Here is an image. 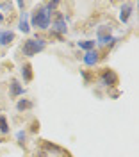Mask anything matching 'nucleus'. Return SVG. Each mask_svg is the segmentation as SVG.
<instances>
[{
    "mask_svg": "<svg viewBox=\"0 0 139 157\" xmlns=\"http://www.w3.org/2000/svg\"><path fill=\"white\" fill-rule=\"evenodd\" d=\"M30 21H32V27H38V29H48L50 21H52V13H50L45 6L43 7H36L30 14Z\"/></svg>",
    "mask_w": 139,
    "mask_h": 157,
    "instance_id": "1",
    "label": "nucleus"
},
{
    "mask_svg": "<svg viewBox=\"0 0 139 157\" xmlns=\"http://www.w3.org/2000/svg\"><path fill=\"white\" fill-rule=\"evenodd\" d=\"M45 39L43 38H30L27 39L25 43H23V56L25 57H32V56H36V54H39L45 50Z\"/></svg>",
    "mask_w": 139,
    "mask_h": 157,
    "instance_id": "2",
    "label": "nucleus"
},
{
    "mask_svg": "<svg viewBox=\"0 0 139 157\" xmlns=\"http://www.w3.org/2000/svg\"><path fill=\"white\" fill-rule=\"evenodd\" d=\"M118 39L111 36V25H102L98 29V43L100 45H114Z\"/></svg>",
    "mask_w": 139,
    "mask_h": 157,
    "instance_id": "3",
    "label": "nucleus"
},
{
    "mask_svg": "<svg viewBox=\"0 0 139 157\" xmlns=\"http://www.w3.org/2000/svg\"><path fill=\"white\" fill-rule=\"evenodd\" d=\"M52 32H54L55 36H61V34H66V32H68L66 20L62 18V14H61V13H57V18H55V21L52 23Z\"/></svg>",
    "mask_w": 139,
    "mask_h": 157,
    "instance_id": "4",
    "label": "nucleus"
},
{
    "mask_svg": "<svg viewBox=\"0 0 139 157\" xmlns=\"http://www.w3.org/2000/svg\"><path fill=\"white\" fill-rule=\"evenodd\" d=\"M118 75L112 71V70L105 68L103 71H102V84L103 86H109V88H114V86H118Z\"/></svg>",
    "mask_w": 139,
    "mask_h": 157,
    "instance_id": "5",
    "label": "nucleus"
},
{
    "mask_svg": "<svg viewBox=\"0 0 139 157\" xmlns=\"http://www.w3.org/2000/svg\"><path fill=\"white\" fill-rule=\"evenodd\" d=\"M14 41V32L13 30H0V47H7Z\"/></svg>",
    "mask_w": 139,
    "mask_h": 157,
    "instance_id": "6",
    "label": "nucleus"
},
{
    "mask_svg": "<svg viewBox=\"0 0 139 157\" xmlns=\"http://www.w3.org/2000/svg\"><path fill=\"white\" fill-rule=\"evenodd\" d=\"M98 52L96 50H89V52H86V56L82 57L84 61V64H88V66H95L96 63H98Z\"/></svg>",
    "mask_w": 139,
    "mask_h": 157,
    "instance_id": "7",
    "label": "nucleus"
},
{
    "mask_svg": "<svg viewBox=\"0 0 139 157\" xmlns=\"http://www.w3.org/2000/svg\"><path fill=\"white\" fill-rule=\"evenodd\" d=\"M11 89H9V95L13 98H16V97H20V95H23V86H21L20 82H18V80H16V78H13V80H11Z\"/></svg>",
    "mask_w": 139,
    "mask_h": 157,
    "instance_id": "8",
    "label": "nucleus"
},
{
    "mask_svg": "<svg viewBox=\"0 0 139 157\" xmlns=\"http://www.w3.org/2000/svg\"><path fill=\"white\" fill-rule=\"evenodd\" d=\"M132 11H134V6L132 4H125L123 7H121V11H119V20L123 21V23H127L130 18V14H132Z\"/></svg>",
    "mask_w": 139,
    "mask_h": 157,
    "instance_id": "9",
    "label": "nucleus"
},
{
    "mask_svg": "<svg viewBox=\"0 0 139 157\" xmlns=\"http://www.w3.org/2000/svg\"><path fill=\"white\" fill-rule=\"evenodd\" d=\"M21 75H23V80H25V82H30V80H32L34 75H32V66H30L29 63H25V64L21 66Z\"/></svg>",
    "mask_w": 139,
    "mask_h": 157,
    "instance_id": "10",
    "label": "nucleus"
},
{
    "mask_svg": "<svg viewBox=\"0 0 139 157\" xmlns=\"http://www.w3.org/2000/svg\"><path fill=\"white\" fill-rule=\"evenodd\" d=\"M79 47L86 52H89V50H95V41L93 39H84V41H79Z\"/></svg>",
    "mask_w": 139,
    "mask_h": 157,
    "instance_id": "11",
    "label": "nucleus"
},
{
    "mask_svg": "<svg viewBox=\"0 0 139 157\" xmlns=\"http://www.w3.org/2000/svg\"><path fill=\"white\" fill-rule=\"evenodd\" d=\"M18 29H20L21 32H25V34H27V32H30V27H29V21H27V14H25V13L21 14V20H20Z\"/></svg>",
    "mask_w": 139,
    "mask_h": 157,
    "instance_id": "12",
    "label": "nucleus"
},
{
    "mask_svg": "<svg viewBox=\"0 0 139 157\" xmlns=\"http://www.w3.org/2000/svg\"><path fill=\"white\" fill-rule=\"evenodd\" d=\"M0 132L2 134H9V125H7V118L0 114Z\"/></svg>",
    "mask_w": 139,
    "mask_h": 157,
    "instance_id": "13",
    "label": "nucleus"
},
{
    "mask_svg": "<svg viewBox=\"0 0 139 157\" xmlns=\"http://www.w3.org/2000/svg\"><path fill=\"white\" fill-rule=\"evenodd\" d=\"M16 109L18 111H27V109H32V102L30 100H20L16 104Z\"/></svg>",
    "mask_w": 139,
    "mask_h": 157,
    "instance_id": "14",
    "label": "nucleus"
},
{
    "mask_svg": "<svg viewBox=\"0 0 139 157\" xmlns=\"http://www.w3.org/2000/svg\"><path fill=\"white\" fill-rule=\"evenodd\" d=\"M57 6H59V2H48V4H47L45 7H47V9L50 11V13H52L54 9H57Z\"/></svg>",
    "mask_w": 139,
    "mask_h": 157,
    "instance_id": "15",
    "label": "nucleus"
},
{
    "mask_svg": "<svg viewBox=\"0 0 139 157\" xmlns=\"http://www.w3.org/2000/svg\"><path fill=\"white\" fill-rule=\"evenodd\" d=\"M45 148H47V150H52V152H59V150H61L59 147H55V145H50V143H45Z\"/></svg>",
    "mask_w": 139,
    "mask_h": 157,
    "instance_id": "16",
    "label": "nucleus"
},
{
    "mask_svg": "<svg viewBox=\"0 0 139 157\" xmlns=\"http://www.w3.org/2000/svg\"><path fill=\"white\" fill-rule=\"evenodd\" d=\"M16 137H18V141H20L21 145H23V143H25V132H23V130H20V132H18V134H16Z\"/></svg>",
    "mask_w": 139,
    "mask_h": 157,
    "instance_id": "17",
    "label": "nucleus"
},
{
    "mask_svg": "<svg viewBox=\"0 0 139 157\" xmlns=\"http://www.w3.org/2000/svg\"><path fill=\"white\" fill-rule=\"evenodd\" d=\"M38 128H39V123H38V121H32V128H30V130H32V132H38Z\"/></svg>",
    "mask_w": 139,
    "mask_h": 157,
    "instance_id": "18",
    "label": "nucleus"
},
{
    "mask_svg": "<svg viewBox=\"0 0 139 157\" xmlns=\"http://www.w3.org/2000/svg\"><path fill=\"white\" fill-rule=\"evenodd\" d=\"M2 21H4V14H2V13H0V23H2Z\"/></svg>",
    "mask_w": 139,
    "mask_h": 157,
    "instance_id": "19",
    "label": "nucleus"
}]
</instances>
